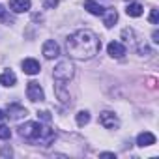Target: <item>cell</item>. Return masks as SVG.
<instances>
[{"instance_id":"cell-4","label":"cell","mask_w":159,"mask_h":159,"mask_svg":"<svg viewBox=\"0 0 159 159\" xmlns=\"http://www.w3.org/2000/svg\"><path fill=\"white\" fill-rule=\"evenodd\" d=\"M26 96H28L30 101H43V99H45V92H43V88L39 86V83H36V81H30V83H28V86H26Z\"/></svg>"},{"instance_id":"cell-1","label":"cell","mask_w":159,"mask_h":159,"mask_svg":"<svg viewBox=\"0 0 159 159\" xmlns=\"http://www.w3.org/2000/svg\"><path fill=\"white\" fill-rule=\"evenodd\" d=\"M66 47H67L69 56L77 60H88L99 52L101 41L92 30H77L67 38Z\"/></svg>"},{"instance_id":"cell-13","label":"cell","mask_w":159,"mask_h":159,"mask_svg":"<svg viewBox=\"0 0 159 159\" xmlns=\"http://www.w3.org/2000/svg\"><path fill=\"white\" fill-rule=\"evenodd\" d=\"M84 10L90 11L92 15H103L105 13V8L101 4H98L96 0H86V2H84Z\"/></svg>"},{"instance_id":"cell-22","label":"cell","mask_w":159,"mask_h":159,"mask_svg":"<svg viewBox=\"0 0 159 159\" xmlns=\"http://www.w3.org/2000/svg\"><path fill=\"white\" fill-rule=\"evenodd\" d=\"M38 116H39V118H41L43 122H51V112H47V111H43V112H39Z\"/></svg>"},{"instance_id":"cell-16","label":"cell","mask_w":159,"mask_h":159,"mask_svg":"<svg viewBox=\"0 0 159 159\" xmlns=\"http://www.w3.org/2000/svg\"><path fill=\"white\" fill-rule=\"evenodd\" d=\"M88 122H90V112L88 111H81L77 114V124L79 125H86Z\"/></svg>"},{"instance_id":"cell-12","label":"cell","mask_w":159,"mask_h":159,"mask_svg":"<svg viewBox=\"0 0 159 159\" xmlns=\"http://www.w3.org/2000/svg\"><path fill=\"white\" fill-rule=\"evenodd\" d=\"M54 94H56V98L66 105V103H69V94H67V90L64 88V83L62 81H56V84H54Z\"/></svg>"},{"instance_id":"cell-10","label":"cell","mask_w":159,"mask_h":159,"mask_svg":"<svg viewBox=\"0 0 159 159\" xmlns=\"http://www.w3.org/2000/svg\"><path fill=\"white\" fill-rule=\"evenodd\" d=\"M152 144H155V135H153V133L144 131V133H140V135L137 137V146L144 148V146H152Z\"/></svg>"},{"instance_id":"cell-5","label":"cell","mask_w":159,"mask_h":159,"mask_svg":"<svg viewBox=\"0 0 159 159\" xmlns=\"http://www.w3.org/2000/svg\"><path fill=\"white\" fill-rule=\"evenodd\" d=\"M99 124L105 127V129H116L120 125L118 118L114 116V112H101L99 114Z\"/></svg>"},{"instance_id":"cell-17","label":"cell","mask_w":159,"mask_h":159,"mask_svg":"<svg viewBox=\"0 0 159 159\" xmlns=\"http://www.w3.org/2000/svg\"><path fill=\"white\" fill-rule=\"evenodd\" d=\"M10 114H11V118H21V116L26 114V111L23 107H19V105H11L10 107Z\"/></svg>"},{"instance_id":"cell-23","label":"cell","mask_w":159,"mask_h":159,"mask_svg":"<svg viewBox=\"0 0 159 159\" xmlns=\"http://www.w3.org/2000/svg\"><path fill=\"white\" fill-rule=\"evenodd\" d=\"M0 19H8V17H6V10H4V6H0Z\"/></svg>"},{"instance_id":"cell-18","label":"cell","mask_w":159,"mask_h":159,"mask_svg":"<svg viewBox=\"0 0 159 159\" xmlns=\"http://www.w3.org/2000/svg\"><path fill=\"white\" fill-rule=\"evenodd\" d=\"M11 137V131H10V127H6V125H2L0 124V139H10Z\"/></svg>"},{"instance_id":"cell-25","label":"cell","mask_w":159,"mask_h":159,"mask_svg":"<svg viewBox=\"0 0 159 159\" xmlns=\"http://www.w3.org/2000/svg\"><path fill=\"white\" fill-rule=\"evenodd\" d=\"M101 157H116V155H114V153H111V152H103V153H101Z\"/></svg>"},{"instance_id":"cell-7","label":"cell","mask_w":159,"mask_h":159,"mask_svg":"<svg viewBox=\"0 0 159 159\" xmlns=\"http://www.w3.org/2000/svg\"><path fill=\"white\" fill-rule=\"evenodd\" d=\"M23 71L26 73V75H38L39 73V69H41V66H39V62L38 60H34V58H26V60H23Z\"/></svg>"},{"instance_id":"cell-2","label":"cell","mask_w":159,"mask_h":159,"mask_svg":"<svg viewBox=\"0 0 159 159\" xmlns=\"http://www.w3.org/2000/svg\"><path fill=\"white\" fill-rule=\"evenodd\" d=\"M19 133H21V137H25L28 140H39L41 133H43V125L38 122H26L25 125L19 127Z\"/></svg>"},{"instance_id":"cell-9","label":"cell","mask_w":159,"mask_h":159,"mask_svg":"<svg viewBox=\"0 0 159 159\" xmlns=\"http://www.w3.org/2000/svg\"><path fill=\"white\" fill-rule=\"evenodd\" d=\"M107 51H109V54H111L112 58H122V56L125 54V47H124L122 43H118V41H111L109 47H107Z\"/></svg>"},{"instance_id":"cell-21","label":"cell","mask_w":159,"mask_h":159,"mask_svg":"<svg viewBox=\"0 0 159 159\" xmlns=\"http://www.w3.org/2000/svg\"><path fill=\"white\" fill-rule=\"evenodd\" d=\"M11 148H8V146H4L2 150H0V155H2V157H11Z\"/></svg>"},{"instance_id":"cell-15","label":"cell","mask_w":159,"mask_h":159,"mask_svg":"<svg viewBox=\"0 0 159 159\" xmlns=\"http://www.w3.org/2000/svg\"><path fill=\"white\" fill-rule=\"evenodd\" d=\"M142 11H144V8H142L139 2H133V4H129V6L125 8V13H127L129 17H140Z\"/></svg>"},{"instance_id":"cell-6","label":"cell","mask_w":159,"mask_h":159,"mask_svg":"<svg viewBox=\"0 0 159 159\" xmlns=\"http://www.w3.org/2000/svg\"><path fill=\"white\" fill-rule=\"evenodd\" d=\"M43 54H45V58H49V60L56 58V56L60 54V47H58V43L52 41V39L45 41V43H43Z\"/></svg>"},{"instance_id":"cell-24","label":"cell","mask_w":159,"mask_h":159,"mask_svg":"<svg viewBox=\"0 0 159 159\" xmlns=\"http://www.w3.org/2000/svg\"><path fill=\"white\" fill-rule=\"evenodd\" d=\"M152 38H153V43H159V32H157V30L153 32V36H152Z\"/></svg>"},{"instance_id":"cell-11","label":"cell","mask_w":159,"mask_h":159,"mask_svg":"<svg viewBox=\"0 0 159 159\" xmlns=\"http://www.w3.org/2000/svg\"><path fill=\"white\" fill-rule=\"evenodd\" d=\"M15 83H17V77H15V73L11 71V69H6L2 75H0V84L2 86H15Z\"/></svg>"},{"instance_id":"cell-19","label":"cell","mask_w":159,"mask_h":159,"mask_svg":"<svg viewBox=\"0 0 159 159\" xmlns=\"http://www.w3.org/2000/svg\"><path fill=\"white\" fill-rule=\"evenodd\" d=\"M150 23H152V25H157V23H159V15H157V10H152V13H150Z\"/></svg>"},{"instance_id":"cell-14","label":"cell","mask_w":159,"mask_h":159,"mask_svg":"<svg viewBox=\"0 0 159 159\" xmlns=\"http://www.w3.org/2000/svg\"><path fill=\"white\" fill-rule=\"evenodd\" d=\"M103 15H105V19H103L105 26H107V28H112V26H114V23L118 21V13H116V10H109V11L105 10V13H103Z\"/></svg>"},{"instance_id":"cell-8","label":"cell","mask_w":159,"mask_h":159,"mask_svg":"<svg viewBox=\"0 0 159 159\" xmlns=\"http://www.w3.org/2000/svg\"><path fill=\"white\" fill-rule=\"evenodd\" d=\"M10 10L15 11V13H25V11L30 10V0H11Z\"/></svg>"},{"instance_id":"cell-3","label":"cell","mask_w":159,"mask_h":159,"mask_svg":"<svg viewBox=\"0 0 159 159\" xmlns=\"http://www.w3.org/2000/svg\"><path fill=\"white\" fill-rule=\"evenodd\" d=\"M71 77H73V66H71V62L69 60L58 62V66L54 67V81L66 83V81H69Z\"/></svg>"},{"instance_id":"cell-26","label":"cell","mask_w":159,"mask_h":159,"mask_svg":"<svg viewBox=\"0 0 159 159\" xmlns=\"http://www.w3.org/2000/svg\"><path fill=\"white\" fill-rule=\"evenodd\" d=\"M4 118H6V114H4V111H0V122H2Z\"/></svg>"},{"instance_id":"cell-20","label":"cell","mask_w":159,"mask_h":159,"mask_svg":"<svg viewBox=\"0 0 159 159\" xmlns=\"http://www.w3.org/2000/svg\"><path fill=\"white\" fill-rule=\"evenodd\" d=\"M58 6V0H45V10H52Z\"/></svg>"}]
</instances>
